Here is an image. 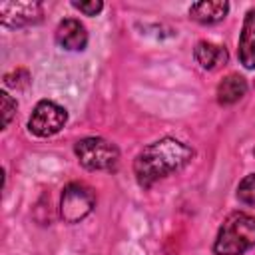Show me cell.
<instances>
[{"mask_svg":"<svg viewBox=\"0 0 255 255\" xmlns=\"http://www.w3.org/2000/svg\"><path fill=\"white\" fill-rule=\"evenodd\" d=\"M193 157V149L175 139L161 137L149 145H145L133 159V175L141 187H151L155 181L179 171Z\"/></svg>","mask_w":255,"mask_h":255,"instance_id":"cell-1","label":"cell"},{"mask_svg":"<svg viewBox=\"0 0 255 255\" xmlns=\"http://www.w3.org/2000/svg\"><path fill=\"white\" fill-rule=\"evenodd\" d=\"M255 247V217L235 211L217 231L213 253L215 255H243Z\"/></svg>","mask_w":255,"mask_h":255,"instance_id":"cell-2","label":"cell"},{"mask_svg":"<svg viewBox=\"0 0 255 255\" xmlns=\"http://www.w3.org/2000/svg\"><path fill=\"white\" fill-rule=\"evenodd\" d=\"M78 161L90 171H112L118 167L120 151L118 147L104 137H84L74 145Z\"/></svg>","mask_w":255,"mask_h":255,"instance_id":"cell-3","label":"cell"},{"mask_svg":"<svg viewBox=\"0 0 255 255\" xmlns=\"http://www.w3.org/2000/svg\"><path fill=\"white\" fill-rule=\"evenodd\" d=\"M96 205L94 191L84 183H68L60 197V215L66 223H78L92 213Z\"/></svg>","mask_w":255,"mask_h":255,"instance_id":"cell-4","label":"cell"},{"mask_svg":"<svg viewBox=\"0 0 255 255\" xmlns=\"http://www.w3.org/2000/svg\"><path fill=\"white\" fill-rule=\"evenodd\" d=\"M68 122V112L50 102V100H42L36 104L30 120H28V129L38 135V137H50L54 133H58Z\"/></svg>","mask_w":255,"mask_h":255,"instance_id":"cell-5","label":"cell"},{"mask_svg":"<svg viewBox=\"0 0 255 255\" xmlns=\"http://www.w3.org/2000/svg\"><path fill=\"white\" fill-rule=\"evenodd\" d=\"M40 2H0V24L6 28H24L42 20Z\"/></svg>","mask_w":255,"mask_h":255,"instance_id":"cell-6","label":"cell"},{"mask_svg":"<svg viewBox=\"0 0 255 255\" xmlns=\"http://www.w3.org/2000/svg\"><path fill=\"white\" fill-rule=\"evenodd\" d=\"M56 44L64 50H84L88 44V32L84 24L76 18H66L58 24L54 32Z\"/></svg>","mask_w":255,"mask_h":255,"instance_id":"cell-7","label":"cell"},{"mask_svg":"<svg viewBox=\"0 0 255 255\" xmlns=\"http://www.w3.org/2000/svg\"><path fill=\"white\" fill-rule=\"evenodd\" d=\"M239 62L247 70H255V8L247 10L243 28L239 34V48H237Z\"/></svg>","mask_w":255,"mask_h":255,"instance_id":"cell-8","label":"cell"},{"mask_svg":"<svg viewBox=\"0 0 255 255\" xmlns=\"http://www.w3.org/2000/svg\"><path fill=\"white\" fill-rule=\"evenodd\" d=\"M229 12V4L225 0H205L195 2L189 8V18L199 24H215L221 22Z\"/></svg>","mask_w":255,"mask_h":255,"instance_id":"cell-9","label":"cell"},{"mask_svg":"<svg viewBox=\"0 0 255 255\" xmlns=\"http://www.w3.org/2000/svg\"><path fill=\"white\" fill-rule=\"evenodd\" d=\"M193 56H195V62L203 68V70H215L219 68L221 64L227 62V50L223 46H217L213 42H207V40H201L197 42L195 50H193Z\"/></svg>","mask_w":255,"mask_h":255,"instance_id":"cell-10","label":"cell"},{"mask_svg":"<svg viewBox=\"0 0 255 255\" xmlns=\"http://www.w3.org/2000/svg\"><path fill=\"white\" fill-rule=\"evenodd\" d=\"M245 94H247V82L239 74L225 76L217 86V102L221 106H231V104L239 102Z\"/></svg>","mask_w":255,"mask_h":255,"instance_id":"cell-11","label":"cell"},{"mask_svg":"<svg viewBox=\"0 0 255 255\" xmlns=\"http://www.w3.org/2000/svg\"><path fill=\"white\" fill-rule=\"evenodd\" d=\"M237 199L245 205L255 207V173L245 175L237 185Z\"/></svg>","mask_w":255,"mask_h":255,"instance_id":"cell-12","label":"cell"},{"mask_svg":"<svg viewBox=\"0 0 255 255\" xmlns=\"http://www.w3.org/2000/svg\"><path fill=\"white\" fill-rule=\"evenodd\" d=\"M0 102H2V128H8V124H10V120L14 118V112H16V100L10 94L2 92Z\"/></svg>","mask_w":255,"mask_h":255,"instance_id":"cell-13","label":"cell"},{"mask_svg":"<svg viewBox=\"0 0 255 255\" xmlns=\"http://www.w3.org/2000/svg\"><path fill=\"white\" fill-rule=\"evenodd\" d=\"M28 80H30V76L26 70H16V72L4 76V84L10 88H24V86H28Z\"/></svg>","mask_w":255,"mask_h":255,"instance_id":"cell-14","label":"cell"},{"mask_svg":"<svg viewBox=\"0 0 255 255\" xmlns=\"http://www.w3.org/2000/svg\"><path fill=\"white\" fill-rule=\"evenodd\" d=\"M72 6H74L76 10H80L82 14H86V16H96V14H100L102 8H104V4H102L100 0H92V2H72Z\"/></svg>","mask_w":255,"mask_h":255,"instance_id":"cell-15","label":"cell"},{"mask_svg":"<svg viewBox=\"0 0 255 255\" xmlns=\"http://www.w3.org/2000/svg\"><path fill=\"white\" fill-rule=\"evenodd\" d=\"M253 155H255V149H253Z\"/></svg>","mask_w":255,"mask_h":255,"instance_id":"cell-16","label":"cell"}]
</instances>
